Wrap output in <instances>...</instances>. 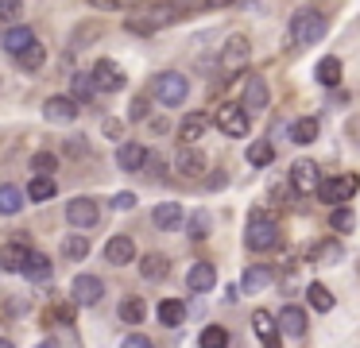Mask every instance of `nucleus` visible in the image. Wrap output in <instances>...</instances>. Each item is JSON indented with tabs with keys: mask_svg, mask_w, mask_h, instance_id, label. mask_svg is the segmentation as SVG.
Here are the masks:
<instances>
[{
	"mask_svg": "<svg viewBox=\"0 0 360 348\" xmlns=\"http://www.w3.org/2000/svg\"><path fill=\"white\" fill-rule=\"evenodd\" d=\"M244 244H248L252 252H271V247L279 244V224H275V217L267 213V209H252L248 213Z\"/></svg>",
	"mask_w": 360,
	"mask_h": 348,
	"instance_id": "obj_1",
	"label": "nucleus"
},
{
	"mask_svg": "<svg viewBox=\"0 0 360 348\" xmlns=\"http://www.w3.org/2000/svg\"><path fill=\"white\" fill-rule=\"evenodd\" d=\"M326 31H329V20L318 8H302V12H295V20H290V39H295L298 46H310V43H318V39H326Z\"/></svg>",
	"mask_w": 360,
	"mask_h": 348,
	"instance_id": "obj_2",
	"label": "nucleus"
},
{
	"mask_svg": "<svg viewBox=\"0 0 360 348\" xmlns=\"http://www.w3.org/2000/svg\"><path fill=\"white\" fill-rule=\"evenodd\" d=\"M151 93H155V101H159V105L174 108V105H182V101H186L190 82H186L182 74H174V70H167V74H159L155 82H151Z\"/></svg>",
	"mask_w": 360,
	"mask_h": 348,
	"instance_id": "obj_3",
	"label": "nucleus"
},
{
	"mask_svg": "<svg viewBox=\"0 0 360 348\" xmlns=\"http://www.w3.org/2000/svg\"><path fill=\"white\" fill-rule=\"evenodd\" d=\"M356 190H360V178L356 174H329L326 182L318 186V198L326 201V205H345Z\"/></svg>",
	"mask_w": 360,
	"mask_h": 348,
	"instance_id": "obj_4",
	"label": "nucleus"
},
{
	"mask_svg": "<svg viewBox=\"0 0 360 348\" xmlns=\"http://www.w3.org/2000/svg\"><path fill=\"white\" fill-rule=\"evenodd\" d=\"M32 252H35V247L27 244V232H16V240H8V244L0 247V271H8V275H20Z\"/></svg>",
	"mask_w": 360,
	"mask_h": 348,
	"instance_id": "obj_5",
	"label": "nucleus"
},
{
	"mask_svg": "<svg viewBox=\"0 0 360 348\" xmlns=\"http://www.w3.org/2000/svg\"><path fill=\"white\" fill-rule=\"evenodd\" d=\"M89 82H94V89H105V93H117V89H124V70L117 66V62H109V58H97V66L89 70Z\"/></svg>",
	"mask_w": 360,
	"mask_h": 348,
	"instance_id": "obj_6",
	"label": "nucleus"
},
{
	"mask_svg": "<svg viewBox=\"0 0 360 348\" xmlns=\"http://www.w3.org/2000/svg\"><path fill=\"white\" fill-rule=\"evenodd\" d=\"M318 186H321L318 162L314 159H295L290 162V190H298V198H302V193H314Z\"/></svg>",
	"mask_w": 360,
	"mask_h": 348,
	"instance_id": "obj_7",
	"label": "nucleus"
},
{
	"mask_svg": "<svg viewBox=\"0 0 360 348\" xmlns=\"http://www.w3.org/2000/svg\"><path fill=\"white\" fill-rule=\"evenodd\" d=\"M66 221H70L74 228H89V224L101 221V205H97L94 198H70L66 201Z\"/></svg>",
	"mask_w": 360,
	"mask_h": 348,
	"instance_id": "obj_8",
	"label": "nucleus"
},
{
	"mask_svg": "<svg viewBox=\"0 0 360 348\" xmlns=\"http://www.w3.org/2000/svg\"><path fill=\"white\" fill-rule=\"evenodd\" d=\"M213 120H217V128L225 131V136H233V139L248 136V112H244L240 105H221Z\"/></svg>",
	"mask_w": 360,
	"mask_h": 348,
	"instance_id": "obj_9",
	"label": "nucleus"
},
{
	"mask_svg": "<svg viewBox=\"0 0 360 348\" xmlns=\"http://www.w3.org/2000/svg\"><path fill=\"white\" fill-rule=\"evenodd\" d=\"M101 294H105V283L97 275H78V278H74V286H70V302H74V306H97Z\"/></svg>",
	"mask_w": 360,
	"mask_h": 348,
	"instance_id": "obj_10",
	"label": "nucleus"
},
{
	"mask_svg": "<svg viewBox=\"0 0 360 348\" xmlns=\"http://www.w3.org/2000/svg\"><path fill=\"white\" fill-rule=\"evenodd\" d=\"M105 259L112 263V267H128V263L136 259V244L128 232H117V236H109V244H105Z\"/></svg>",
	"mask_w": 360,
	"mask_h": 348,
	"instance_id": "obj_11",
	"label": "nucleus"
},
{
	"mask_svg": "<svg viewBox=\"0 0 360 348\" xmlns=\"http://www.w3.org/2000/svg\"><path fill=\"white\" fill-rule=\"evenodd\" d=\"M43 116L51 124H70V120H78V101L74 97H47L43 101Z\"/></svg>",
	"mask_w": 360,
	"mask_h": 348,
	"instance_id": "obj_12",
	"label": "nucleus"
},
{
	"mask_svg": "<svg viewBox=\"0 0 360 348\" xmlns=\"http://www.w3.org/2000/svg\"><path fill=\"white\" fill-rule=\"evenodd\" d=\"M221 66H225L229 74L248 66V39H244V35H233V39H229L225 51H221Z\"/></svg>",
	"mask_w": 360,
	"mask_h": 348,
	"instance_id": "obj_13",
	"label": "nucleus"
},
{
	"mask_svg": "<svg viewBox=\"0 0 360 348\" xmlns=\"http://www.w3.org/2000/svg\"><path fill=\"white\" fill-rule=\"evenodd\" d=\"M240 108H244V112H264V108H267V82H264V77H248V82H244Z\"/></svg>",
	"mask_w": 360,
	"mask_h": 348,
	"instance_id": "obj_14",
	"label": "nucleus"
},
{
	"mask_svg": "<svg viewBox=\"0 0 360 348\" xmlns=\"http://www.w3.org/2000/svg\"><path fill=\"white\" fill-rule=\"evenodd\" d=\"M174 170L186 174V178L205 174V155L198 151V147H179V151H174Z\"/></svg>",
	"mask_w": 360,
	"mask_h": 348,
	"instance_id": "obj_15",
	"label": "nucleus"
},
{
	"mask_svg": "<svg viewBox=\"0 0 360 348\" xmlns=\"http://www.w3.org/2000/svg\"><path fill=\"white\" fill-rule=\"evenodd\" d=\"M213 283H217V267H213V263H194V267L186 271V286L194 294H205V290H213Z\"/></svg>",
	"mask_w": 360,
	"mask_h": 348,
	"instance_id": "obj_16",
	"label": "nucleus"
},
{
	"mask_svg": "<svg viewBox=\"0 0 360 348\" xmlns=\"http://www.w3.org/2000/svg\"><path fill=\"white\" fill-rule=\"evenodd\" d=\"M205 128H210L205 112H186V120L179 124V143H182V147H194L198 139L205 136Z\"/></svg>",
	"mask_w": 360,
	"mask_h": 348,
	"instance_id": "obj_17",
	"label": "nucleus"
},
{
	"mask_svg": "<svg viewBox=\"0 0 360 348\" xmlns=\"http://www.w3.org/2000/svg\"><path fill=\"white\" fill-rule=\"evenodd\" d=\"M252 329H256V337L264 340L267 348H279V321H275L267 309H256V314H252Z\"/></svg>",
	"mask_w": 360,
	"mask_h": 348,
	"instance_id": "obj_18",
	"label": "nucleus"
},
{
	"mask_svg": "<svg viewBox=\"0 0 360 348\" xmlns=\"http://www.w3.org/2000/svg\"><path fill=\"white\" fill-rule=\"evenodd\" d=\"M32 43H35V31H32V27H24V23H12V27L4 31V51L16 54V58H20V54H24Z\"/></svg>",
	"mask_w": 360,
	"mask_h": 348,
	"instance_id": "obj_19",
	"label": "nucleus"
},
{
	"mask_svg": "<svg viewBox=\"0 0 360 348\" xmlns=\"http://www.w3.org/2000/svg\"><path fill=\"white\" fill-rule=\"evenodd\" d=\"M143 162H148V147H143V143H120L117 147V167L120 170L132 174V170H140Z\"/></svg>",
	"mask_w": 360,
	"mask_h": 348,
	"instance_id": "obj_20",
	"label": "nucleus"
},
{
	"mask_svg": "<svg viewBox=\"0 0 360 348\" xmlns=\"http://www.w3.org/2000/svg\"><path fill=\"white\" fill-rule=\"evenodd\" d=\"M271 283H275V271H271V267H264V263H256V267H248V271H244V278H240V290L256 294V290H267Z\"/></svg>",
	"mask_w": 360,
	"mask_h": 348,
	"instance_id": "obj_21",
	"label": "nucleus"
},
{
	"mask_svg": "<svg viewBox=\"0 0 360 348\" xmlns=\"http://www.w3.org/2000/svg\"><path fill=\"white\" fill-rule=\"evenodd\" d=\"M151 221H155V228H163V232L179 228V224H182V205H179V201H163V205H155Z\"/></svg>",
	"mask_w": 360,
	"mask_h": 348,
	"instance_id": "obj_22",
	"label": "nucleus"
},
{
	"mask_svg": "<svg viewBox=\"0 0 360 348\" xmlns=\"http://www.w3.org/2000/svg\"><path fill=\"white\" fill-rule=\"evenodd\" d=\"M275 321H279V333H287V337H302L306 333V314L298 306H283V314Z\"/></svg>",
	"mask_w": 360,
	"mask_h": 348,
	"instance_id": "obj_23",
	"label": "nucleus"
},
{
	"mask_svg": "<svg viewBox=\"0 0 360 348\" xmlns=\"http://www.w3.org/2000/svg\"><path fill=\"white\" fill-rule=\"evenodd\" d=\"M20 275L27 278V283H47L51 278V259L43 252H32L27 255V263H24V271H20Z\"/></svg>",
	"mask_w": 360,
	"mask_h": 348,
	"instance_id": "obj_24",
	"label": "nucleus"
},
{
	"mask_svg": "<svg viewBox=\"0 0 360 348\" xmlns=\"http://www.w3.org/2000/svg\"><path fill=\"white\" fill-rule=\"evenodd\" d=\"M20 209H24V190L12 182L0 186V217H16Z\"/></svg>",
	"mask_w": 360,
	"mask_h": 348,
	"instance_id": "obj_25",
	"label": "nucleus"
},
{
	"mask_svg": "<svg viewBox=\"0 0 360 348\" xmlns=\"http://www.w3.org/2000/svg\"><path fill=\"white\" fill-rule=\"evenodd\" d=\"M159 321H163L167 329H179V325L186 321V306H182L179 298H163L159 302Z\"/></svg>",
	"mask_w": 360,
	"mask_h": 348,
	"instance_id": "obj_26",
	"label": "nucleus"
},
{
	"mask_svg": "<svg viewBox=\"0 0 360 348\" xmlns=\"http://www.w3.org/2000/svg\"><path fill=\"white\" fill-rule=\"evenodd\" d=\"M167 267H171V259L159 255V252H151V255H143V259H140V275L151 278V283H155V278H167Z\"/></svg>",
	"mask_w": 360,
	"mask_h": 348,
	"instance_id": "obj_27",
	"label": "nucleus"
},
{
	"mask_svg": "<svg viewBox=\"0 0 360 348\" xmlns=\"http://www.w3.org/2000/svg\"><path fill=\"white\" fill-rule=\"evenodd\" d=\"M117 314H120V321H124V325H140L143 317H148V306H143V298H124Z\"/></svg>",
	"mask_w": 360,
	"mask_h": 348,
	"instance_id": "obj_28",
	"label": "nucleus"
},
{
	"mask_svg": "<svg viewBox=\"0 0 360 348\" xmlns=\"http://www.w3.org/2000/svg\"><path fill=\"white\" fill-rule=\"evenodd\" d=\"M306 298H310V306L321 309V314H329V309H333V294H329L326 283H310V286H306Z\"/></svg>",
	"mask_w": 360,
	"mask_h": 348,
	"instance_id": "obj_29",
	"label": "nucleus"
},
{
	"mask_svg": "<svg viewBox=\"0 0 360 348\" xmlns=\"http://www.w3.org/2000/svg\"><path fill=\"white\" fill-rule=\"evenodd\" d=\"M318 82L333 89V85L341 82V58H333V54H329V58H321L318 62Z\"/></svg>",
	"mask_w": 360,
	"mask_h": 348,
	"instance_id": "obj_30",
	"label": "nucleus"
},
{
	"mask_svg": "<svg viewBox=\"0 0 360 348\" xmlns=\"http://www.w3.org/2000/svg\"><path fill=\"white\" fill-rule=\"evenodd\" d=\"M55 190H58L55 178H35L32 174V182H27V198H32V201H51V198H55Z\"/></svg>",
	"mask_w": 360,
	"mask_h": 348,
	"instance_id": "obj_31",
	"label": "nucleus"
},
{
	"mask_svg": "<svg viewBox=\"0 0 360 348\" xmlns=\"http://www.w3.org/2000/svg\"><path fill=\"white\" fill-rule=\"evenodd\" d=\"M248 162H252V167H271V162H275V147L267 143V139L248 143Z\"/></svg>",
	"mask_w": 360,
	"mask_h": 348,
	"instance_id": "obj_32",
	"label": "nucleus"
},
{
	"mask_svg": "<svg viewBox=\"0 0 360 348\" xmlns=\"http://www.w3.org/2000/svg\"><path fill=\"white\" fill-rule=\"evenodd\" d=\"M63 255H66L70 263H82V259L89 255V240H86V236H66V240H63Z\"/></svg>",
	"mask_w": 360,
	"mask_h": 348,
	"instance_id": "obj_33",
	"label": "nucleus"
},
{
	"mask_svg": "<svg viewBox=\"0 0 360 348\" xmlns=\"http://www.w3.org/2000/svg\"><path fill=\"white\" fill-rule=\"evenodd\" d=\"M290 136H295V143H314V139H318V120H314V116H302V120H295Z\"/></svg>",
	"mask_w": 360,
	"mask_h": 348,
	"instance_id": "obj_34",
	"label": "nucleus"
},
{
	"mask_svg": "<svg viewBox=\"0 0 360 348\" xmlns=\"http://www.w3.org/2000/svg\"><path fill=\"white\" fill-rule=\"evenodd\" d=\"M352 224H356V213H352L349 205H337L333 213H329V228L333 232H352Z\"/></svg>",
	"mask_w": 360,
	"mask_h": 348,
	"instance_id": "obj_35",
	"label": "nucleus"
},
{
	"mask_svg": "<svg viewBox=\"0 0 360 348\" xmlns=\"http://www.w3.org/2000/svg\"><path fill=\"white\" fill-rule=\"evenodd\" d=\"M16 62H20V66H24V70H39L43 62H47V51H43V43H39V39H35V43L27 46V51L20 54Z\"/></svg>",
	"mask_w": 360,
	"mask_h": 348,
	"instance_id": "obj_36",
	"label": "nucleus"
},
{
	"mask_svg": "<svg viewBox=\"0 0 360 348\" xmlns=\"http://www.w3.org/2000/svg\"><path fill=\"white\" fill-rule=\"evenodd\" d=\"M55 167H58L55 155H47V151H35V155H32V170H35V178H51V174H55Z\"/></svg>",
	"mask_w": 360,
	"mask_h": 348,
	"instance_id": "obj_37",
	"label": "nucleus"
},
{
	"mask_svg": "<svg viewBox=\"0 0 360 348\" xmlns=\"http://www.w3.org/2000/svg\"><path fill=\"white\" fill-rule=\"evenodd\" d=\"M202 348H229V333L221 325H205L202 329Z\"/></svg>",
	"mask_w": 360,
	"mask_h": 348,
	"instance_id": "obj_38",
	"label": "nucleus"
},
{
	"mask_svg": "<svg viewBox=\"0 0 360 348\" xmlns=\"http://www.w3.org/2000/svg\"><path fill=\"white\" fill-rule=\"evenodd\" d=\"M190 240H205V232H210V213H205V209H198L194 217H190Z\"/></svg>",
	"mask_w": 360,
	"mask_h": 348,
	"instance_id": "obj_39",
	"label": "nucleus"
},
{
	"mask_svg": "<svg viewBox=\"0 0 360 348\" xmlns=\"http://www.w3.org/2000/svg\"><path fill=\"white\" fill-rule=\"evenodd\" d=\"M74 101H94V82H89V74H74Z\"/></svg>",
	"mask_w": 360,
	"mask_h": 348,
	"instance_id": "obj_40",
	"label": "nucleus"
},
{
	"mask_svg": "<svg viewBox=\"0 0 360 348\" xmlns=\"http://www.w3.org/2000/svg\"><path fill=\"white\" fill-rule=\"evenodd\" d=\"M148 108H151L148 97H132V105H128V120H148Z\"/></svg>",
	"mask_w": 360,
	"mask_h": 348,
	"instance_id": "obj_41",
	"label": "nucleus"
},
{
	"mask_svg": "<svg viewBox=\"0 0 360 348\" xmlns=\"http://www.w3.org/2000/svg\"><path fill=\"white\" fill-rule=\"evenodd\" d=\"M20 12H24V4H16V0H0V20H16Z\"/></svg>",
	"mask_w": 360,
	"mask_h": 348,
	"instance_id": "obj_42",
	"label": "nucleus"
},
{
	"mask_svg": "<svg viewBox=\"0 0 360 348\" xmlns=\"http://www.w3.org/2000/svg\"><path fill=\"white\" fill-rule=\"evenodd\" d=\"M318 259H326V263L341 259V244H321V247H318Z\"/></svg>",
	"mask_w": 360,
	"mask_h": 348,
	"instance_id": "obj_43",
	"label": "nucleus"
},
{
	"mask_svg": "<svg viewBox=\"0 0 360 348\" xmlns=\"http://www.w3.org/2000/svg\"><path fill=\"white\" fill-rule=\"evenodd\" d=\"M89 35H97V27H94V23H86V27H82L78 35H74V43H70V54H74V51H82V43H86Z\"/></svg>",
	"mask_w": 360,
	"mask_h": 348,
	"instance_id": "obj_44",
	"label": "nucleus"
},
{
	"mask_svg": "<svg viewBox=\"0 0 360 348\" xmlns=\"http://www.w3.org/2000/svg\"><path fill=\"white\" fill-rule=\"evenodd\" d=\"M120 348H155V344H151L143 333H132V337H124V344H120Z\"/></svg>",
	"mask_w": 360,
	"mask_h": 348,
	"instance_id": "obj_45",
	"label": "nucleus"
},
{
	"mask_svg": "<svg viewBox=\"0 0 360 348\" xmlns=\"http://www.w3.org/2000/svg\"><path fill=\"white\" fill-rule=\"evenodd\" d=\"M136 205V193H117L112 198V209H132Z\"/></svg>",
	"mask_w": 360,
	"mask_h": 348,
	"instance_id": "obj_46",
	"label": "nucleus"
},
{
	"mask_svg": "<svg viewBox=\"0 0 360 348\" xmlns=\"http://www.w3.org/2000/svg\"><path fill=\"white\" fill-rule=\"evenodd\" d=\"M89 151V147H86V139H82V136H74L70 139V155H86Z\"/></svg>",
	"mask_w": 360,
	"mask_h": 348,
	"instance_id": "obj_47",
	"label": "nucleus"
},
{
	"mask_svg": "<svg viewBox=\"0 0 360 348\" xmlns=\"http://www.w3.org/2000/svg\"><path fill=\"white\" fill-rule=\"evenodd\" d=\"M105 136L117 139V136H120V120H105Z\"/></svg>",
	"mask_w": 360,
	"mask_h": 348,
	"instance_id": "obj_48",
	"label": "nucleus"
},
{
	"mask_svg": "<svg viewBox=\"0 0 360 348\" xmlns=\"http://www.w3.org/2000/svg\"><path fill=\"white\" fill-rule=\"evenodd\" d=\"M35 348H55V340H39V344H35Z\"/></svg>",
	"mask_w": 360,
	"mask_h": 348,
	"instance_id": "obj_49",
	"label": "nucleus"
},
{
	"mask_svg": "<svg viewBox=\"0 0 360 348\" xmlns=\"http://www.w3.org/2000/svg\"><path fill=\"white\" fill-rule=\"evenodd\" d=\"M0 348H12V340H8V337H0Z\"/></svg>",
	"mask_w": 360,
	"mask_h": 348,
	"instance_id": "obj_50",
	"label": "nucleus"
}]
</instances>
